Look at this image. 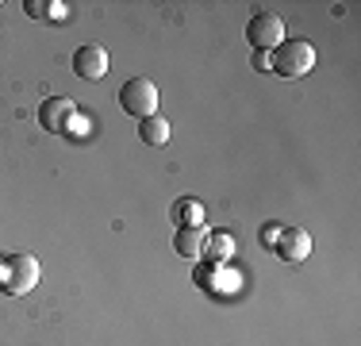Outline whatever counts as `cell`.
<instances>
[{
  "label": "cell",
  "mask_w": 361,
  "mask_h": 346,
  "mask_svg": "<svg viewBox=\"0 0 361 346\" xmlns=\"http://www.w3.org/2000/svg\"><path fill=\"white\" fill-rule=\"evenodd\" d=\"M204 250H208L212 262H227V258L235 254V239H231L227 231H219V235H212L208 242H204Z\"/></svg>",
  "instance_id": "cell-11"
},
{
  "label": "cell",
  "mask_w": 361,
  "mask_h": 346,
  "mask_svg": "<svg viewBox=\"0 0 361 346\" xmlns=\"http://www.w3.org/2000/svg\"><path fill=\"white\" fill-rule=\"evenodd\" d=\"M269 73L277 77H304L315 69V47L307 39H285L277 50H269Z\"/></svg>",
  "instance_id": "cell-1"
},
{
  "label": "cell",
  "mask_w": 361,
  "mask_h": 346,
  "mask_svg": "<svg viewBox=\"0 0 361 346\" xmlns=\"http://www.w3.org/2000/svg\"><path fill=\"white\" fill-rule=\"evenodd\" d=\"M204 227H180L177 235H173V250L180 258H200L204 254Z\"/></svg>",
  "instance_id": "cell-9"
},
{
  "label": "cell",
  "mask_w": 361,
  "mask_h": 346,
  "mask_svg": "<svg viewBox=\"0 0 361 346\" xmlns=\"http://www.w3.org/2000/svg\"><path fill=\"white\" fill-rule=\"evenodd\" d=\"M39 285V258L35 254H8L0 258V292L23 297Z\"/></svg>",
  "instance_id": "cell-2"
},
{
  "label": "cell",
  "mask_w": 361,
  "mask_h": 346,
  "mask_svg": "<svg viewBox=\"0 0 361 346\" xmlns=\"http://www.w3.org/2000/svg\"><path fill=\"white\" fill-rule=\"evenodd\" d=\"M277 235H281L277 223H265V227H262V246H273V242H277Z\"/></svg>",
  "instance_id": "cell-12"
},
{
  "label": "cell",
  "mask_w": 361,
  "mask_h": 346,
  "mask_svg": "<svg viewBox=\"0 0 361 346\" xmlns=\"http://www.w3.org/2000/svg\"><path fill=\"white\" fill-rule=\"evenodd\" d=\"M119 108L127 112V116H154L158 112V85L150 81V77H131V81H123V89H119Z\"/></svg>",
  "instance_id": "cell-3"
},
{
  "label": "cell",
  "mask_w": 361,
  "mask_h": 346,
  "mask_svg": "<svg viewBox=\"0 0 361 346\" xmlns=\"http://www.w3.org/2000/svg\"><path fill=\"white\" fill-rule=\"evenodd\" d=\"M169 131H173V127H169V119L158 116V112H154V116H146V119H139V138H142L146 146H166L169 143Z\"/></svg>",
  "instance_id": "cell-8"
},
{
  "label": "cell",
  "mask_w": 361,
  "mask_h": 346,
  "mask_svg": "<svg viewBox=\"0 0 361 346\" xmlns=\"http://www.w3.org/2000/svg\"><path fill=\"white\" fill-rule=\"evenodd\" d=\"M173 220L180 227H204V208L196 201H177L173 204Z\"/></svg>",
  "instance_id": "cell-10"
},
{
  "label": "cell",
  "mask_w": 361,
  "mask_h": 346,
  "mask_svg": "<svg viewBox=\"0 0 361 346\" xmlns=\"http://www.w3.org/2000/svg\"><path fill=\"white\" fill-rule=\"evenodd\" d=\"M39 124H42V131H50V135L70 131V124H73V100L70 97H47V100L39 104Z\"/></svg>",
  "instance_id": "cell-5"
},
{
  "label": "cell",
  "mask_w": 361,
  "mask_h": 346,
  "mask_svg": "<svg viewBox=\"0 0 361 346\" xmlns=\"http://www.w3.org/2000/svg\"><path fill=\"white\" fill-rule=\"evenodd\" d=\"M273 250H277L285 262H304L307 254H312V235H307L304 227H281L277 242H273Z\"/></svg>",
  "instance_id": "cell-7"
},
{
  "label": "cell",
  "mask_w": 361,
  "mask_h": 346,
  "mask_svg": "<svg viewBox=\"0 0 361 346\" xmlns=\"http://www.w3.org/2000/svg\"><path fill=\"white\" fill-rule=\"evenodd\" d=\"M246 42L254 50H277L285 42V23L277 12H254L246 20Z\"/></svg>",
  "instance_id": "cell-4"
},
{
  "label": "cell",
  "mask_w": 361,
  "mask_h": 346,
  "mask_svg": "<svg viewBox=\"0 0 361 346\" xmlns=\"http://www.w3.org/2000/svg\"><path fill=\"white\" fill-rule=\"evenodd\" d=\"M254 66L262 69V73H269L273 62H269V50H254Z\"/></svg>",
  "instance_id": "cell-13"
},
{
  "label": "cell",
  "mask_w": 361,
  "mask_h": 346,
  "mask_svg": "<svg viewBox=\"0 0 361 346\" xmlns=\"http://www.w3.org/2000/svg\"><path fill=\"white\" fill-rule=\"evenodd\" d=\"M73 73L81 77V81H100V77L108 73V50L97 47V42H85V47H77V54H73Z\"/></svg>",
  "instance_id": "cell-6"
}]
</instances>
